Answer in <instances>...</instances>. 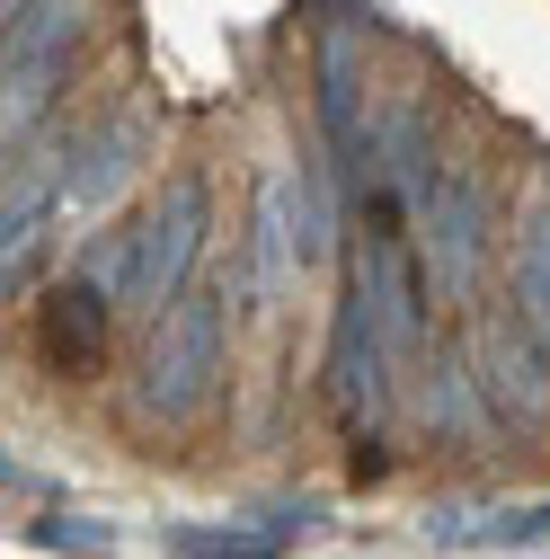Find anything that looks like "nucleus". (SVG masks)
<instances>
[{"label": "nucleus", "mask_w": 550, "mask_h": 559, "mask_svg": "<svg viewBox=\"0 0 550 559\" xmlns=\"http://www.w3.org/2000/svg\"><path fill=\"white\" fill-rule=\"evenodd\" d=\"M223 285H195L169 320H152V346H143V417H160V427H178V417H195L204 400L223 391Z\"/></svg>", "instance_id": "nucleus-1"}, {"label": "nucleus", "mask_w": 550, "mask_h": 559, "mask_svg": "<svg viewBox=\"0 0 550 559\" xmlns=\"http://www.w3.org/2000/svg\"><path fill=\"white\" fill-rule=\"evenodd\" d=\"M204 231H214V195H204V178L195 169H178L169 187H160V204L143 223H133V311H152V320H169L195 285H187V266H195V249H204Z\"/></svg>", "instance_id": "nucleus-2"}, {"label": "nucleus", "mask_w": 550, "mask_h": 559, "mask_svg": "<svg viewBox=\"0 0 550 559\" xmlns=\"http://www.w3.org/2000/svg\"><path fill=\"white\" fill-rule=\"evenodd\" d=\"M72 27H81V10H62V0H27V10H10V143H19V124L45 116Z\"/></svg>", "instance_id": "nucleus-3"}, {"label": "nucleus", "mask_w": 550, "mask_h": 559, "mask_svg": "<svg viewBox=\"0 0 550 559\" xmlns=\"http://www.w3.org/2000/svg\"><path fill=\"white\" fill-rule=\"evenodd\" d=\"M98 346H107V294L89 285V275H81V285H53L45 311H36V356L53 373H89Z\"/></svg>", "instance_id": "nucleus-4"}, {"label": "nucleus", "mask_w": 550, "mask_h": 559, "mask_svg": "<svg viewBox=\"0 0 550 559\" xmlns=\"http://www.w3.org/2000/svg\"><path fill=\"white\" fill-rule=\"evenodd\" d=\"M294 214H302V178L275 169V178L258 187V294H266V302L294 285V266H311V231H302Z\"/></svg>", "instance_id": "nucleus-5"}, {"label": "nucleus", "mask_w": 550, "mask_h": 559, "mask_svg": "<svg viewBox=\"0 0 550 559\" xmlns=\"http://www.w3.org/2000/svg\"><path fill=\"white\" fill-rule=\"evenodd\" d=\"M320 116H328V143H337V160H347L356 178L382 169V160L364 152V90H356V45H347V27H328V45H320Z\"/></svg>", "instance_id": "nucleus-6"}, {"label": "nucleus", "mask_w": 550, "mask_h": 559, "mask_svg": "<svg viewBox=\"0 0 550 559\" xmlns=\"http://www.w3.org/2000/svg\"><path fill=\"white\" fill-rule=\"evenodd\" d=\"M133 160H143V116H107V124L89 133V143L72 152V169H62V195L98 214V204H107V195L133 178Z\"/></svg>", "instance_id": "nucleus-7"}, {"label": "nucleus", "mask_w": 550, "mask_h": 559, "mask_svg": "<svg viewBox=\"0 0 550 559\" xmlns=\"http://www.w3.org/2000/svg\"><path fill=\"white\" fill-rule=\"evenodd\" d=\"M515 329H524V311L479 329V365H489V400H498V408L515 417V427H524V417L541 408V356H533V346H524Z\"/></svg>", "instance_id": "nucleus-8"}, {"label": "nucleus", "mask_w": 550, "mask_h": 559, "mask_svg": "<svg viewBox=\"0 0 550 559\" xmlns=\"http://www.w3.org/2000/svg\"><path fill=\"white\" fill-rule=\"evenodd\" d=\"M53 187H62L53 152L10 160V204H0V249H10V285H19V266L36 258V231H45V204H53Z\"/></svg>", "instance_id": "nucleus-9"}, {"label": "nucleus", "mask_w": 550, "mask_h": 559, "mask_svg": "<svg viewBox=\"0 0 550 559\" xmlns=\"http://www.w3.org/2000/svg\"><path fill=\"white\" fill-rule=\"evenodd\" d=\"M427 223H435V266H444V285L462 294L470 266H479V195H470V178H444V187H435Z\"/></svg>", "instance_id": "nucleus-10"}, {"label": "nucleus", "mask_w": 550, "mask_h": 559, "mask_svg": "<svg viewBox=\"0 0 550 559\" xmlns=\"http://www.w3.org/2000/svg\"><path fill=\"white\" fill-rule=\"evenodd\" d=\"M294 533H302L294 515H275V524H231V533H223V524H178V550H187V559H285Z\"/></svg>", "instance_id": "nucleus-11"}, {"label": "nucleus", "mask_w": 550, "mask_h": 559, "mask_svg": "<svg viewBox=\"0 0 550 559\" xmlns=\"http://www.w3.org/2000/svg\"><path fill=\"white\" fill-rule=\"evenodd\" d=\"M515 302H524V329L550 346V214H533V231L515 249Z\"/></svg>", "instance_id": "nucleus-12"}, {"label": "nucleus", "mask_w": 550, "mask_h": 559, "mask_svg": "<svg viewBox=\"0 0 550 559\" xmlns=\"http://www.w3.org/2000/svg\"><path fill=\"white\" fill-rule=\"evenodd\" d=\"M36 542H53V550H116V533H81V524H36Z\"/></svg>", "instance_id": "nucleus-13"}, {"label": "nucleus", "mask_w": 550, "mask_h": 559, "mask_svg": "<svg viewBox=\"0 0 550 559\" xmlns=\"http://www.w3.org/2000/svg\"><path fill=\"white\" fill-rule=\"evenodd\" d=\"M550 533V507H524V515H498L489 524V542H541Z\"/></svg>", "instance_id": "nucleus-14"}]
</instances>
